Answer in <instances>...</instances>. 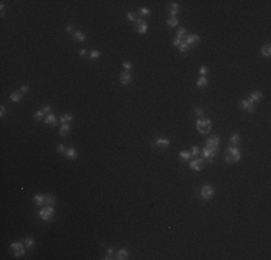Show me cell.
I'll return each mask as SVG.
<instances>
[{
	"instance_id": "obj_10",
	"label": "cell",
	"mask_w": 271,
	"mask_h": 260,
	"mask_svg": "<svg viewBox=\"0 0 271 260\" xmlns=\"http://www.w3.org/2000/svg\"><path fill=\"white\" fill-rule=\"evenodd\" d=\"M131 80H133V77H131L130 71H123L120 74V82H121L123 85H128V84L131 82Z\"/></svg>"
},
{
	"instance_id": "obj_41",
	"label": "cell",
	"mask_w": 271,
	"mask_h": 260,
	"mask_svg": "<svg viewBox=\"0 0 271 260\" xmlns=\"http://www.w3.org/2000/svg\"><path fill=\"white\" fill-rule=\"evenodd\" d=\"M199 74H200L202 77H206V74H208V67H205V65L200 67V68H199Z\"/></svg>"
},
{
	"instance_id": "obj_2",
	"label": "cell",
	"mask_w": 271,
	"mask_h": 260,
	"mask_svg": "<svg viewBox=\"0 0 271 260\" xmlns=\"http://www.w3.org/2000/svg\"><path fill=\"white\" fill-rule=\"evenodd\" d=\"M211 127H212V124H211V120H208V118H197L196 121V130L200 133V135H206V133H209L211 132Z\"/></svg>"
},
{
	"instance_id": "obj_14",
	"label": "cell",
	"mask_w": 271,
	"mask_h": 260,
	"mask_svg": "<svg viewBox=\"0 0 271 260\" xmlns=\"http://www.w3.org/2000/svg\"><path fill=\"white\" fill-rule=\"evenodd\" d=\"M156 146H159V147H162V149H167L169 146H170V140L169 139H166V137H159L157 140H156V143H154Z\"/></svg>"
},
{
	"instance_id": "obj_20",
	"label": "cell",
	"mask_w": 271,
	"mask_h": 260,
	"mask_svg": "<svg viewBox=\"0 0 271 260\" xmlns=\"http://www.w3.org/2000/svg\"><path fill=\"white\" fill-rule=\"evenodd\" d=\"M22 98H23V95H22V91H13V93L10 94V100H12V101H15V103H19V101H22Z\"/></svg>"
},
{
	"instance_id": "obj_29",
	"label": "cell",
	"mask_w": 271,
	"mask_h": 260,
	"mask_svg": "<svg viewBox=\"0 0 271 260\" xmlns=\"http://www.w3.org/2000/svg\"><path fill=\"white\" fill-rule=\"evenodd\" d=\"M166 23H167V26H170V27H174V26L179 25V20H177V18H169L166 20Z\"/></svg>"
},
{
	"instance_id": "obj_3",
	"label": "cell",
	"mask_w": 271,
	"mask_h": 260,
	"mask_svg": "<svg viewBox=\"0 0 271 260\" xmlns=\"http://www.w3.org/2000/svg\"><path fill=\"white\" fill-rule=\"evenodd\" d=\"M199 195H200L202 199H205V201H211V199L214 198V195H215V189H214L212 185H208V184H206V185H202Z\"/></svg>"
},
{
	"instance_id": "obj_50",
	"label": "cell",
	"mask_w": 271,
	"mask_h": 260,
	"mask_svg": "<svg viewBox=\"0 0 271 260\" xmlns=\"http://www.w3.org/2000/svg\"><path fill=\"white\" fill-rule=\"evenodd\" d=\"M107 254L113 256V254H114V249H111V247H110V249H107Z\"/></svg>"
},
{
	"instance_id": "obj_19",
	"label": "cell",
	"mask_w": 271,
	"mask_h": 260,
	"mask_svg": "<svg viewBox=\"0 0 271 260\" xmlns=\"http://www.w3.org/2000/svg\"><path fill=\"white\" fill-rule=\"evenodd\" d=\"M69 132H71L69 124H68V123H64V124H62V127H61V130H59V135H61L62 137H65V136H68V135H69Z\"/></svg>"
},
{
	"instance_id": "obj_33",
	"label": "cell",
	"mask_w": 271,
	"mask_h": 260,
	"mask_svg": "<svg viewBox=\"0 0 271 260\" xmlns=\"http://www.w3.org/2000/svg\"><path fill=\"white\" fill-rule=\"evenodd\" d=\"M179 156H180V159H190L192 156H190V152H188V150H182L180 153H179Z\"/></svg>"
},
{
	"instance_id": "obj_37",
	"label": "cell",
	"mask_w": 271,
	"mask_h": 260,
	"mask_svg": "<svg viewBox=\"0 0 271 260\" xmlns=\"http://www.w3.org/2000/svg\"><path fill=\"white\" fill-rule=\"evenodd\" d=\"M197 153H199V147L197 146H192V149H190V156H193V159L197 156Z\"/></svg>"
},
{
	"instance_id": "obj_34",
	"label": "cell",
	"mask_w": 271,
	"mask_h": 260,
	"mask_svg": "<svg viewBox=\"0 0 271 260\" xmlns=\"http://www.w3.org/2000/svg\"><path fill=\"white\" fill-rule=\"evenodd\" d=\"M23 243H25L26 247H33V244H35V240H33L32 237H26Z\"/></svg>"
},
{
	"instance_id": "obj_12",
	"label": "cell",
	"mask_w": 271,
	"mask_h": 260,
	"mask_svg": "<svg viewBox=\"0 0 271 260\" xmlns=\"http://www.w3.org/2000/svg\"><path fill=\"white\" fill-rule=\"evenodd\" d=\"M130 257V252L127 249H118L116 253V259L117 260H127Z\"/></svg>"
},
{
	"instance_id": "obj_1",
	"label": "cell",
	"mask_w": 271,
	"mask_h": 260,
	"mask_svg": "<svg viewBox=\"0 0 271 260\" xmlns=\"http://www.w3.org/2000/svg\"><path fill=\"white\" fill-rule=\"evenodd\" d=\"M242 158L241 155V150L237 147V146H228L226 147V156H225V161L228 163H237L239 162Z\"/></svg>"
},
{
	"instance_id": "obj_18",
	"label": "cell",
	"mask_w": 271,
	"mask_h": 260,
	"mask_svg": "<svg viewBox=\"0 0 271 260\" xmlns=\"http://www.w3.org/2000/svg\"><path fill=\"white\" fill-rule=\"evenodd\" d=\"M179 10H180V7H179V4H177V3H170V6H169V13H170V18H176V15L179 13Z\"/></svg>"
},
{
	"instance_id": "obj_28",
	"label": "cell",
	"mask_w": 271,
	"mask_h": 260,
	"mask_svg": "<svg viewBox=\"0 0 271 260\" xmlns=\"http://www.w3.org/2000/svg\"><path fill=\"white\" fill-rule=\"evenodd\" d=\"M196 85L199 87V88L206 87V85H208V80H206V77H200V78L196 81Z\"/></svg>"
},
{
	"instance_id": "obj_26",
	"label": "cell",
	"mask_w": 271,
	"mask_h": 260,
	"mask_svg": "<svg viewBox=\"0 0 271 260\" xmlns=\"http://www.w3.org/2000/svg\"><path fill=\"white\" fill-rule=\"evenodd\" d=\"M23 247H26L25 243H20V241H13L12 244H10V249L15 252V250H19V249H23Z\"/></svg>"
},
{
	"instance_id": "obj_40",
	"label": "cell",
	"mask_w": 271,
	"mask_h": 260,
	"mask_svg": "<svg viewBox=\"0 0 271 260\" xmlns=\"http://www.w3.org/2000/svg\"><path fill=\"white\" fill-rule=\"evenodd\" d=\"M140 15H141V16H148V15H150V9L141 7V9H140Z\"/></svg>"
},
{
	"instance_id": "obj_35",
	"label": "cell",
	"mask_w": 271,
	"mask_h": 260,
	"mask_svg": "<svg viewBox=\"0 0 271 260\" xmlns=\"http://www.w3.org/2000/svg\"><path fill=\"white\" fill-rule=\"evenodd\" d=\"M127 19H128V20H131V22H134V23L137 22V16H136V13H134V12H128V13H127Z\"/></svg>"
},
{
	"instance_id": "obj_25",
	"label": "cell",
	"mask_w": 271,
	"mask_h": 260,
	"mask_svg": "<svg viewBox=\"0 0 271 260\" xmlns=\"http://www.w3.org/2000/svg\"><path fill=\"white\" fill-rule=\"evenodd\" d=\"M229 142L232 143V146H237L238 143L241 142V136H239V133H234V135L231 136V139H229Z\"/></svg>"
},
{
	"instance_id": "obj_22",
	"label": "cell",
	"mask_w": 271,
	"mask_h": 260,
	"mask_svg": "<svg viewBox=\"0 0 271 260\" xmlns=\"http://www.w3.org/2000/svg\"><path fill=\"white\" fill-rule=\"evenodd\" d=\"M185 38H186V29H185V27H179L177 32H176V39L185 41Z\"/></svg>"
},
{
	"instance_id": "obj_44",
	"label": "cell",
	"mask_w": 271,
	"mask_h": 260,
	"mask_svg": "<svg viewBox=\"0 0 271 260\" xmlns=\"http://www.w3.org/2000/svg\"><path fill=\"white\" fill-rule=\"evenodd\" d=\"M6 114V107L4 106H0V117H3Z\"/></svg>"
},
{
	"instance_id": "obj_39",
	"label": "cell",
	"mask_w": 271,
	"mask_h": 260,
	"mask_svg": "<svg viewBox=\"0 0 271 260\" xmlns=\"http://www.w3.org/2000/svg\"><path fill=\"white\" fill-rule=\"evenodd\" d=\"M195 114H196L199 118H202L203 116H205V111H203L202 109H199V107H197V109H195Z\"/></svg>"
},
{
	"instance_id": "obj_46",
	"label": "cell",
	"mask_w": 271,
	"mask_h": 260,
	"mask_svg": "<svg viewBox=\"0 0 271 260\" xmlns=\"http://www.w3.org/2000/svg\"><path fill=\"white\" fill-rule=\"evenodd\" d=\"M20 91H22V93H27V91H29V87H27L26 84H23V85L20 87Z\"/></svg>"
},
{
	"instance_id": "obj_8",
	"label": "cell",
	"mask_w": 271,
	"mask_h": 260,
	"mask_svg": "<svg viewBox=\"0 0 271 260\" xmlns=\"http://www.w3.org/2000/svg\"><path fill=\"white\" fill-rule=\"evenodd\" d=\"M203 165H205V161H203V159H197V158H195L193 161L189 162V168H190L192 171H196V172L202 171V169H203Z\"/></svg>"
},
{
	"instance_id": "obj_36",
	"label": "cell",
	"mask_w": 271,
	"mask_h": 260,
	"mask_svg": "<svg viewBox=\"0 0 271 260\" xmlns=\"http://www.w3.org/2000/svg\"><path fill=\"white\" fill-rule=\"evenodd\" d=\"M25 254V247L23 249H19V250H15L13 252V256L15 257H20V256H23Z\"/></svg>"
},
{
	"instance_id": "obj_15",
	"label": "cell",
	"mask_w": 271,
	"mask_h": 260,
	"mask_svg": "<svg viewBox=\"0 0 271 260\" xmlns=\"http://www.w3.org/2000/svg\"><path fill=\"white\" fill-rule=\"evenodd\" d=\"M64 155H65L68 159H72V161L78 158V152H76V149H75V147H68V149L65 150V153H64Z\"/></svg>"
},
{
	"instance_id": "obj_32",
	"label": "cell",
	"mask_w": 271,
	"mask_h": 260,
	"mask_svg": "<svg viewBox=\"0 0 271 260\" xmlns=\"http://www.w3.org/2000/svg\"><path fill=\"white\" fill-rule=\"evenodd\" d=\"M33 118L35 120H42V118H45V113L42 111V110H39V111H35V114H33Z\"/></svg>"
},
{
	"instance_id": "obj_43",
	"label": "cell",
	"mask_w": 271,
	"mask_h": 260,
	"mask_svg": "<svg viewBox=\"0 0 271 260\" xmlns=\"http://www.w3.org/2000/svg\"><path fill=\"white\" fill-rule=\"evenodd\" d=\"M42 111H43V113H48V114H49V111H50V106H49V104L43 106V107H42Z\"/></svg>"
},
{
	"instance_id": "obj_42",
	"label": "cell",
	"mask_w": 271,
	"mask_h": 260,
	"mask_svg": "<svg viewBox=\"0 0 271 260\" xmlns=\"http://www.w3.org/2000/svg\"><path fill=\"white\" fill-rule=\"evenodd\" d=\"M65 150H67V147H65L64 144H58V146H56V152H58V153H65Z\"/></svg>"
},
{
	"instance_id": "obj_21",
	"label": "cell",
	"mask_w": 271,
	"mask_h": 260,
	"mask_svg": "<svg viewBox=\"0 0 271 260\" xmlns=\"http://www.w3.org/2000/svg\"><path fill=\"white\" fill-rule=\"evenodd\" d=\"M72 38H74V41H78V42L85 41V35H84V32H81V30H75L74 33H72Z\"/></svg>"
},
{
	"instance_id": "obj_4",
	"label": "cell",
	"mask_w": 271,
	"mask_h": 260,
	"mask_svg": "<svg viewBox=\"0 0 271 260\" xmlns=\"http://www.w3.org/2000/svg\"><path fill=\"white\" fill-rule=\"evenodd\" d=\"M53 215H55V211H53L52 205H43V207L39 210V217H41V220H43V221H50V220L53 218Z\"/></svg>"
},
{
	"instance_id": "obj_5",
	"label": "cell",
	"mask_w": 271,
	"mask_h": 260,
	"mask_svg": "<svg viewBox=\"0 0 271 260\" xmlns=\"http://www.w3.org/2000/svg\"><path fill=\"white\" fill-rule=\"evenodd\" d=\"M205 147L216 153V152H218V149H219V137H218V136H211V137L206 140Z\"/></svg>"
},
{
	"instance_id": "obj_30",
	"label": "cell",
	"mask_w": 271,
	"mask_h": 260,
	"mask_svg": "<svg viewBox=\"0 0 271 260\" xmlns=\"http://www.w3.org/2000/svg\"><path fill=\"white\" fill-rule=\"evenodd\" d=\"M99 56H101V52H99V51H95V49H92V51L90 52V59H91V61L97 59V58H99Z\"/></svg>"
},
{
	"instance_id": "obj_9",
	"label": "cell",
	"mask_w": 271,
	"mask_h": 260,
	"mask_svg": "<svg viewBox=\"0 0 271 260\" xmlns=\"http://www.w3.org/2000/svg\"><path fill=\"white\" fill-rule=\"evenodd\" d=\"M202 155H203V161H205V162H208V163H214L215 156H216V153H215V152H212V150H209V149H206V147H203Z\"/></svg>"
},
{
	"instance_id": "obj_38",
	"label": "cell",
	"mask_w": 271,
	"mask_h": 260,
	"mask_svg": "<svg viewBox=\"0 0 271 260\" xmlns=\"http://www.w3.org/2000/svg\"><path fill=\"white\" fill-rule=\"evenodd\" d=\"M123 68L125 70V71H130V70L133 68V64H131L130 61H124V62H123Z\"/></svg>"
},
{
	"instance_id": "obj_45",
	"label": "cell",
	"mask_w": 271,
	"mask_h": 260,
	"mask_svg": "<svg viewBox=\"0 0 271 260\" xmlns=\"http://www.w3.org/2000/svg\"><path fill=\"white\" fill-rule=\"evenodd\" d=\"M180 42H183V41H179V39H176V38H174V39H173V42H172V45H173V47H179V45H180Z\"/></svg>"
},
{
	"instance_id": "obj_6",
	"label": "cell",
	"mask_w": 271,
	"mask_h": 260,
	"mask_svg": "<svg viewBox=\"0 0 271 260\" xmlns=\"http://www.w3.org/2000/svg\"><path fill=\"white\" fill-rule=\"evenodd\" d=\"M238 106H239V109L244 110V111H248V113H252V111H254V103H252L249 98H244V100H241Z\"/></svg>"
},
{
	"instance_id": "obj_11",
	"label": "cell",
	"mask_w": 271,
	"mask_h": 260,
	"mask_svg": "<svg viewBox=\"0 0 271 260\" xmlns=\"http://www.w3.org/2000/svg\"><path fill=\"white\" fill-rule=\"evenodd\" d=\"M185 42L188 44V47L196 45L197 42H199V35H196V33H192V35H186V38H185Z\"/></svg>"
},
{
	"instance_id": "obj_7",
	"label": "cell",
	"mask_w": 271,
	"mask_h": 260,
	"mask_svg": "<svg viewBox=\"0 0 271 260\" xmlns=\"http://www.w3.org/2000/svg\"><path fill=\"white\" fill-rule=\"evenodd\" d=\"M136 30H137L139 35H144V33H147L148 25L143 19H137V22H136Z\"/></svg>"
},
{
	"instance_id": "obj_24",
	"label": "cell",
	"mask_w": 271,
	"mask_h": 260,
	"mask_svg": "<svg viewBox=\"0 0 271 260\" xmlns=\"http://www.w3.org/2000/svg\"><path fill=\"white\" fill-rule=\"evenodd\" d=\"M261 54H263L264 56L270 58V56H271V45H270V44H265L264 47L261 48Z\"/></svg>"
},
{
	"instance_id": "obj_48",
	"label": "cell",
	"mask_w": 271,
	"mask_h": 260,
	"mask_svg": "<svg viewBox=\"0 0 271 260\" xmlns=\"http://www.w3.org/2000/svg\"><path fill=\"white\" fill-rule=\"evenodd\" d=\"M0 10H1V16L4 15V10H6V6H4V3H1L0 4Z\"/></svg>"
},
{
	"instance_id": "obj_16",
	"label": "cell",
	"mask_w": 271,
	"mask_h": 260,
	"mask_svg": "<svg viewBox=\"0 0 271 260\" xmlns=\"http://www.w3.org/2000/svg\"><path fill=\"white\" fill-rule=\"evenodd\" d=\"M33 202L38 205V207H43L45 205V195L43 194H36L33 197Z\"/></svg>"
},
{
	"instance_id": "obj_27",
	"label": "cell",
	"mask_w": 271,
	"mask_h": 260,
	"mask_svg": "<svg viewBox=\"0 0 271 260\" xmlns=\"http://www.w3.org/2000/svg\"><path fill=\"white\" fill-rule=\"evenodd\" d=\"M59 121L64 124V123H69V121H72V114H69V113H67V114H62L61 117H59Z\"/></svg>"
},
{
	"instance_id": "obj_49",
	"label": "cell",
	"mask_w": 271,
	"mask_h": 260,
	"mask_svg": "<svg viewBox=\"0 0 271 260\" xmlns=\"http://www.w3.org/2000/svg\"><path fill=\"white\" fill-rule=\"evenodd\" d=\"M79 55H81V56H85V55H87V49H84V48H82V49L79 51Z\"/></svg>"
},
{
	"instance_id": "obj_17",
	"label": "cell",
	"mask_w": 271,
	"mask_h": 260,
	"mask_svg": "<svg viewBox=\"0 0 271 260\" xmlns=\"http://www.w3.org/2000/svg\"><path fill=\"white\" fill-rule=\"evenodd\" d=\"M43 121H45L46 124H49V126H56V124H58V118L55 117V114H52V113H49L46 117L43 118Z\"/></svg>"
},
{
	"instance_id": "obj_23",
	"label": "cell",
	"mask_w": 271,
	"mask_h": 260,
	"mask_svg": "<svg viewBox=\"0 0 271 260\" xmlns=\"http://www.w3.org/2000/svg\"><path fill=\"white\" fill-rule=\"evenodd\" d=\"M56 204V198L50 194H46L45 195V205H55Z\"/></svg>"
},
{
	"instance_id": "obj_31",
	"label": "cell",
	"mask_w": 271,
	"mask_h": 260,
	"mask_svg": "<svg viewBox=\"0 0 271 260\" xmlns=\"http://www.w3.org/2000/svg\"><path fill=\"white\" fill-rule=\"evenodd\" d=\"M177 48H179V51H180L182 54H186V52L189 51V47H188V44H186L185 41H183V42H180V45H179Z\"/></svg>"
},
{
	"instance_id": "obj_13",
	"label": "cell",
	"mask_w": 271,
	"mask_h": 260,
	"mask_svg": "<svg viewBox=\"0 0 271 260\" xmlns=\"http://www.w3.org/2000/svg\"><path fill=\"white\" fill-rule=\"evenodd\" d=\"M248 98H249V100H251V101L255 104V103H260V101L264 98V94H263L261 91H254V93H251V94H249V97H248Z\"/></svg>"
},
{
	"instance_id": "obj_47",
	"label": "cell",
	"mask_w": 271,
	"mask_h": 260,
	"mask_svg": "<svg viewBox=\"0 0 271 260\" xmlns=\"http://www.w3.org/2000/svg\"><path fill=\"white\" fill-rule=\"evenodd\" d=\"M65 30H67V33H74V30H72V26H71V25H68V26L65 27Z\"/></svg>"
}]
</instances>
